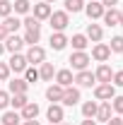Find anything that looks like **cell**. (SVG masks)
<instances>
[{
  "label": "cell",
  "instance_id": "cell-1",
  "mask_svg": "<svg viewBox=\"0 0 123 125\" xmlns=\"http://www.w3.org/2000/svg\"><path fill=\"white\" fill-rule=\"evenodd\" d=\"M68 62H70V67H73L75 72H80V70H87V67H89L92 58H89L87 51H73L70 58H68Z\"/></svg>",
  "mask_w": 123,
  "mask_h": 125
},
{
  "label": "cell",
  "instance_id": "cell-2",
  "mask_svg": "<svg viewBox=\"0 0 123 125\" xmlns=\"http://www.w3.org/2000/svg\"><path fill=\"white\" fill-rule=\"evenodd\" d=\"M48 24H51L53 31H65L68 24H70V15H68L65 10H53L51 17H48Z\"/></svg>",
  "mask_w": 123,
  "mask_h": 125
},
{
  "label": "cell",
  "instance_id": "cell-3",
  "mask_svg": "<svg viewBox=\"0 0 123 125\" xmlns=\"http://www.w3.org/2000/svg\"><path fill=\"white\" fill-rule=\"evenodd\" d=\"M82 101V94H80V87H65L63 89V99H61V106H77Z\"/></svg>",
  "mask_w": 123,
  "mask_h": 125
},
{
  "label": "cell",
  "instance_id": "cell-4",
  "mask_svg": "<svg viewBox=\"0 0 123 125\" xmlns=\"http://www.w3.org/2000/svg\"><path fill=\"white\" fill-rule=\"evenodd\" d=\"M104 10H106V7H104L99 0H89V2H85V10H82V12L89 17V22H97V19L104 17Z\"/></svg>",
  "mask_w": 123,
  "mask_h": 125
},
{
  "label": "cell",
  "instance_id": "cell-5",
  "mask_svg": "<svg viewBox=\"0 0 123 125\" xmlns=\"http://www.w3.org/2000/svg\"><path fill=\"white\" fill-rule=\"evenodd\" d=\"M116 96V87L109 82V84H94V99L97 101H111Z\"/></svg>",
  "mask_w": 123,
  "mask_h": 125
},
{
  "label": "cell",
  "instance_id": "cell-6",
  "mask_svg": "<svg viewBox=\"0 0 123 125\" xmlns=\"http://www.w3.org/2000/svg\"><path fill=\"white\" fill-rule=\"evenodd\" d=\"M75 84L80 89H92L94 84H97V77H94V72H89V70H80L75 75Z\"/></svg>",
  "mask_w": 123,
  "mask_h": 125
},
{
  "label": "cell",
  "instance_id": "cell-7",
  "mask_svg": "<svg viewBox=\"0 0 123 125\" xmlns=\"http://www.w3.org/2000/svg\"><path fill=\"white\" fill-rule=\"evenodd\" d=\"M92 60H97V62H106L109 58H111V48H109V43H94L92 46V55H89Z\"/></svg>",
  "mask_w": 123,
  "mask_h": 125
},
{
  "label": "cell",
  "instance_id": "cell-8",
  "mask_svg": "<svg viewBox=\"0 0 123 125\" xmlns=\"http://www.w3.org/2000/svg\"><path fill=\"white\" fill-rule=\"evenodd\" d=\"M24 58H27L29 65H41V62L46 60V51L41 46H29V51L24 53Z\"/></svg>",
  "mask_w": 123,
  "mask_h": 125
},
{
  "label": "cell",
  "instance_id": "cell-9",
  "mask_svg": "<svg viewBox=\"0 0 123 125\" xmlns=\"http://www.w3.org/2000/svg\"><path fill=\"white\" fill-rule=\"evenodd\" d=\"M46 118L51 120V125H61L63 120H65V111H63L61 104H51L46 108Z\"/></svg>",
  "mask_w": 123,
  "mask_h": 125
},
{
  "label": "cell",
  "instance_id": "cell-10",
  "mask_svg": "<svg viewBox=\"0 0 123 125\" xmlns=\"http://www.w3.org/2000/svg\"><path fill=\"white\" fill-rule=\"evenodd\" d=\"M7 67H10V72H24L29 67V62H27V58L22 53H12L10 60H7Z\"/></svg>",
  "mask_w": 123,
  "mask_h": 125
},
{
  "label": "cell",
  "instance_id": "cell-11",
  "mask_svg": "<svg viewBox=\"0 0 123 125\" xmlns=\"http://www.w3.org/2000/svg\"><path fill=\"white\" fill-rule=\"evenodd\" d=\"M94 77H97V84H109L113 79V70L109 67L106 62H99V67L94 70Z\"/></svg>",
  "mask_w": 123,
  "mask_h": 125
},
{
  "label": "cell",
  "instance_id": "cell-12",
  "mask_svg": "<svg viewBox=\"0 0 123 125\" xmlns=\"http://www.w3.org/2000/svg\"><path fill=\"white\" fill-rule=\"evenodd\" d=\"M51 12H53V7H51L48 2H44V0H41V2H36V5L31 7V15L36 17L39 22H46L48 17H51Z\"/></svg>",
  "mask_w": 123,
  "mask_h": 125
},
{
  "label": "cell",
  "instance_id": "cell-13",
  "mask_svg": "<svg viewBox=\"0 0 123 125\" xmlns=\"http://www.w3.org/2000/svg\"><path fill=\"white\" fill-rule=\"evenodd\" d=\"M111 115H113L111 101H99V108H97V115H94V120H99V123H109V120H111Z\"/></svg>",
  "mask_w": 123,
  "mask_h": 125
},
{
  "label": "cell",
  "instance_id": "cell-14",
  "mask_svg": "<svg viewBox=\"0 0 123 125\" xmlns=\"http://www.w3.org/2000/svg\"><path fill=\"white\" fill-rule=\"evenodd\" d=\"M85 36H87L92 43H99V41L104 39V27H101V24L89 22V24H87V29H85Z\"/></svg>",
  "mask_w": 123,
  "mask_h": 125
},
{
  "label": "cell",
  "instance_id": "cell-15",
  "mask_svg": "<svg viewBox=\"0 0 123 125\" xmlns=\"http://www.w3.org/2000/svg\"><path fill=\"white\" fill-rule=\"evenodd\" d=\"M68 36H65V31H51V39H48V43L53 51H63V48L68 46Z\"/></svg>",
  "mask_w": 123,
  "mask_h": 125
},
{
  "label": "cell",
  "instance_id": "cell-16",
  "mask_svg": "<svg viewBox=\"0 0 123 125\" xmlns=\"http://www.w3.org/2000/svg\"><path fill=\"white\" fill-rule=\"evenodd\" d=\"M2 43H5V51H10V53H19L22 46H24V39L17 36V34H7V39H5Z\"/></svg>",
  "mask_w": 123,
  "mask_h": 125
},
{
  "label": "cell",
  "instance_id": "cell-17",
  "mask_svg": "<svg viewBox=\"0 0 123 125\" xmlns=\"http://www.w3.org/2000/svg\"><path fill=\"white\" fill-rule=\"evenodd\" d=\"M73 82H75V75H73V70H70V67L56 70V84H61V87H70Z\"/></svg>",
  "mask_w": 123,
  "mask_h": 125
},
{
  "label": "cell",
  "instance_id": "cell-18",
  "mask_svg": "<svg viewBox=\"0 0 123 125\" xmlns=\"http://www.w3.org/2000/svg\"><path fill=\"white\" fill-rule=\"evenodd\" d=\"M27 89H29V84H27L24 77H15L7 82V92L10 94H27Z\"/></svg>",
  "mask_w": 123,
  "mask_h": 125
},
{
  "label": "cell",
  "instance_id": "cell-19",
  "mask_svg": "<svg viewBox=\"0 0 123 125\" xmlns=\"http://www.w3.org/2000/svg\"><path fill=\"white\" fill-rule=\"evenodd\" d=\"M39 113H41V108H39V104H34V101H29L24 108L19 111L22 120H36V118H39Z\"/></svg>",
  "mask_w": 123,
  "mask_h": 125
},
{
  "label": "cell",
  "instance_id": "cell-20",
  "mask_svg": "<svg viewBox=\"0 0 123 125\" xmlns=\"http://www.w3.org/2000/svg\"><path fill=\"white\" fill-rule=\"evenodd\" d=\"M56 77V67H53V62H41V67H39V79H44V82H53Z\"/></svg>",
  "mask_w": 123,
  "mask_h": 125
},
{
  "label": "cell",
  "instance_id": "cell-21",
  "mask_svg": "<svg viewBox=\"0 0 123 125\" xmlns=\"http://www.w3.org/2000/svg\"><path fill=\"white\" fill-rule=\"evenodd\" d=\"M63 89L65 87H61V84H51L46 89V99L51 101V104H61V99H63Z\"/></svg>",
  "mask_w": 123,
  "mask_h": 125
},
{
  "label": "cell",
  "instance_id": "cell-22",
  "mask_svg": "<svg viewBox=\"0 0 123 125\" xmlns=\"http://www.w3.org/2000/svg\"><path fill=\"white\" fill-rule=\"evenodd\" d=\"M27 104H29V96L27 94H10V106H12V111H22Z\"/></svg>",
  "mask_w": 123,
  "mask_h": 125
},
{
  "label": "cell",
  "instance_id": "cell-23",
  "mask_svg": "<svg viewBox=\"0 0 123 125\" xmlns=\"http://www.w3.org/2000/svg\"><path fill=\"white\" fill-rule=\"evenodd\" d=\"M118 12H121V10H116V7H106V10H104V17H101L104 24H106V27H118Z\"/></svg>",
  "mask_w": 123,
  "mask_h": 125
},
{
  "label": "cell",
  "instance_id": "cell-24",
  "mask_svg": "<svg viewBox=\"0 0 123 125\" xmlns=\"http://www.w3.org/2000/svg\"><path fill=\"white\" fill-rule=\"evenodd\" d=\"M24 43L27 46H39V41H41V29H24Z\"/></svg>",
  "mask_w": 123,
  "mask_h": 125
},
{
  "label": "cell",
  "instance_id": "cell-25",
  "mask_svg": "<svg viewBox=\"0 0 123 125\" xmlns=\"http://www.w3.org/2000/svg\"><path fill=\"white\" fill-rule=\"evenodd\" d=\"M12 12H15V15H31V2L29 0H15V2H12Z\"/></svg>",
  "mask_w": 123,
  "mask_h": 125
},
{
  "label": "cell",
  "instance_id": "cell-26",
  "mask_svg": "<svg viewBox=\"0 0 123 125\" xmlns=\"http://www.w3.org/2000/svg\"><path fill=\"white\" fill-rule=\"evenodd\" d=\"M2 27L7 29V34H17V29L22 27V19L15 17V15H10V17H5V19H2Z\"/></svg>",
  "mask_w": 123,
  "mask_h": 125
},
{
  "label": "cell",
  "instance_id": "cell-27",
  "mask_svg": "<svg viewBox=\"0 0 123 125\" xmlns=\"http://www.w3.org/2000/svg\"><path fill=\"white\" fill-rule=\"evenodd\" d=\"M19 120H22L19 111H5L0 118V125H19Z\"/></svg>",
  "mask_w": 123,
  "mask_h": 125
},
{
  "label": "cell",
  "instance_id": "cell-28",
  "mask_svg": "<svg viewBox=\"0 0 123 125\" xmlns=\"http://www.w3.org/2000/svg\"><path fill=\"white\" fill-rule=\"evenodd\" d=\"M68 43H73V48H75V51H85V48L89 46V39H87L85 34H73V39H70Z\"/></svg>",
  "mask_w": 123,
  "mask_h": 125
},
{
  "label": "cell",
  "instance_id": "cell-29",
  "mask_svg": "<svg viewBox=\"0 0 123 125\" xmlns=\"http://www.w3.org/2000/svg\"><path fill=\"white\" fill-rule=\"evenodd\" d=\"M63 2H65V12H68V15H70V12L77 15V12L85 10V0H63Z\"/></svg>",
  "mask_w": 123,
  "mask_h": 125
},
{
  "label": "cell",
  "instance_id": "cell-30",
  "mask_svg": "<svg viewBox=\"0 0 123 125\" xmlns=\"http://www.w3.org/2000/svg\"><path fill=\"white\" fill-rule=\"evenodd\" d=\"M97 108H99V101H85L82 104V115L85 118H94L97 115Z\"/></svg>",
  "mask_w": 123,
  "mask_h": 125
},
{
  "label": "cell",
  "instance_id": "cell-31",
  "mask_svg": "<svg viewBox=\"0 0 123 125\" xmlns=\"http://www.w3.org/2000/svg\"><path fill=\"white\" fill-rule=\"evenodd\" d=\"M22 75H24V79H27V84H36V82H39V70H36V67H31V65L22 72Z\"/></svg>",
  "mask_w": 123,
  "mask_h": 125
},
{
  "label": "cell",
  "instance_id": "cell-32",
  "mask_svg": "<svg viewBox=\"0 0 123 125\" xmlns=\"http://www.w3.org/2000/svg\"><path fill=\"white\" fill-rule=\"evenodd\" d=\"M22 27H24V29H41V22H39L34 15H27L24 19H22Z\"/></svg>",
  "mask_w": 123,
  "mask_h": 125
},
{
  "label": "cell",
  "instance_id": "cell-33",
  "mask_svg": "<svg viewBox=\"0 0 123 125\" xmlns=\"http://www.w3.org/2000/svg\"><path fill=\"white\" fill-rule=\"evenodd\" d=\"M109 48H111V53H123V36H121V34L111 39V43H109Z\"/></svg>",
  "mask_w": 123,
  "mask_h": 125
},
{
  "label": "cell",
  "instance_id": "cell-34",
  "mask_svg": "<svg viewBox=\"0 0 123 125\" xmlns=\"http://www.w3.org/2000/svg\"><path fill=\"white\" fill-rule=\"evenodd\" d=\"M111 108L116 115H123V96H113L111 99Z\"/></svg>",
  "mask_w": 123,
  "mask_h": 125
},
{
  "label": "cell",
  "instance_id": "cell-35",
  "mask_svg": "<svg viewBox=\"0 0 123 125\" xmlns=\"http://www.w3.org/2000/svg\"><path fill=\"white\" fill-rule=\"evenodd\" d=\"M12 15V2L10 0H0V17L5 19V17Z\"/></svg>",
  "mask_w": 123,
  "mask_h": 125
},
{
  "label": "cell",
  "instance_id": "cell-36",
  "mask_svg": "<svg viewBox=\"0 0 123 125\" xmlns=\"http://www.w3.org/2000/svg\"><path fill=\"white\" fill-rule=\"evenodd\" d=\"M10 67H7V62H0V82H7L10 79Z\"/></svg>",
  "mask_w": 123,
  "mask_h": 125
},
{
  "label": "cell",
  "instance_id": "cell-37",
  "mask_svg": "<svg viewBox=\"0 0 123 125\" xmlns=\"http://www.w3.org/2000/svg\"><path fill=\"white\" fill-rule=\"evenodd\" d=\"M10 106V92H2L0 89V111H5Z\"/></svg>",
  "mask_w": 123,
  "mask_h": 125
},
{
  "label": "cell",
  "instance_id": "cell-38",
  "mask_svg": "<svg viewBox=\"0 0 123 125\" xmlns=\"http://www.w3.org/2000/svg\"><path fill=\"white\" fill-rule=\"evenodd\" d=\"M111 84H113V87H123V70H116V72H113Z\"/></svg>",
  "mask_w": 123,
  "mask_h": 125
},
{
  "label": "cell",
  "instance_id": "cell-39",
  "mask_svg": "<svg viewBox=\"0 0 123 125\" xmlns=\"http://www.w3.org/2000/svg\"><path fill=\"white\" fill-rule=\"evenodd\" d=\"M104 125H123V118H121V115H111V120L104 123Z\"/></svg>",
  "mask_w": 123,
  "mask_h": 125
},
{
  "label": "cell",
  "instance_id": "cell-40",
  "mask_svg": "<svg viewBox=\"0 0 123 125\" xmlns=\"http://www.w3.org/2000/svg\"><path fill=\"white\" fill-rule=\"evenodd\" d=\"M99 2H101L104 7H116V5H118V0H99Z\"/></svg>",
  "mask_w": 123,
  "mask_h": 125
},
{
  "label": "cell",
  "instance_id": "cell-41",
  "mask_svg": "<svg viewBox=\"0 0 123 125\" xmlns=\"http://www.w3.org/2000/svg\"><path fill=\"white\" fill-rule=\"evenodd\" d=\"M5 39H7V29H5V27H2V24H0V43H2V41H5Z\"/></svg>",
  "mask_w": 123,
  "mask_h": 125
},
{
  "label": "cell",
  "instance_id": "cell-42",
  "mask_svg": "<svg viewBox=\"0 0 123 125\" xmlns=\"http://www.w3.org/2000/svg\"><path fill=\"white\" fill-rule=\"evenodd\" d=\"M80 125H97V120H94V118H85Z\"/></svg>",
  "mask_w": 123,
  "mask_h": 125
},
{
  "label": "cell",
  "instance_id": "cell-43",
  "mask_svg": "<svg viewBox=\"0 0 123 125\" xmlns=\"http://www.w3.org/2000/svg\"><path fill=\"white\" fill-rule=\"evenodd\" d=\"M118 27H123V10L118 12Z\"/></svg>",
  "mask_w": 123,
  "mask_h": 125
},
{
  "label": "cell",
  "instance_id": "cell-44",
  "mask_svg": "<svg viewBox=\"0 0 123 125\" xmlns=\"http://www.w3.org/2000/svg\"><path fill=\"white\" fill-rule=\"evenodd\" d=\"M24 125H41L39 120H24Z\"/></svg>",
  "mask_w": 123,
  "mask_h": 125
},
{
  "label": "cell",
  "instance_id": "cell-45",
  "mask_svg": "<svg viewBox=\"0 0 123 125\" xmlns=\"http://www.w3.org/2000/svg\"><path fill=\"white\" fill-rule=\"evenodd\" d=\"M2 53H5V43H0V55H2Z\"/></svg>",
  "mask_w": 123,
  "mask_h": 125
},
{
  "label": "cell",
  "instance_id": "cell-46",
  "mask_svg": "<svg viewBox=\"0 0 123 125\" xmlns=\"http://www.w3.org/2000/svg\"><path fill=\"white\" fill-rule=\"evenodd\" d=\"M44 2H48V5H51V2H56V0H44Z\"/></svg>",
  "mask_w": 123,
  "mask_h": 125
},
{
  "label": "cell",
  "instance_id": "cell-47",
  "mask_svg": "<svg viewBox=\"0 0 123 125\" xmlns=\"http://www.w3.org/2000/svg\"><path fill=\"white\" fill-rule=\"evenodd\" d=\"M61 125H70V123H61Z\"/></svg>",
  "mask_w": 123,
  "mask_h": 125
}]
</instances>
